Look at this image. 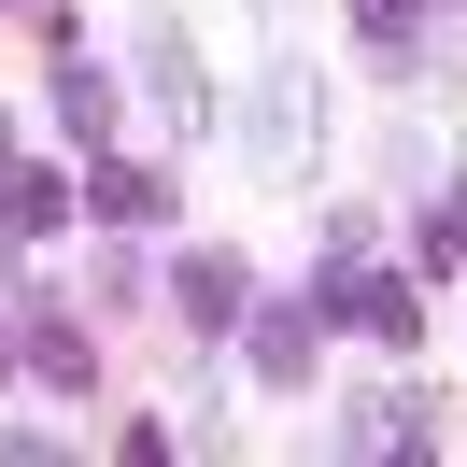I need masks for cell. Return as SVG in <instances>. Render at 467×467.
Instances as JSON below:
<instances>
[{"mask_svg":"<svg viewBox=\"0 0 467 467\" xmlns=\"http://www.w3.org/2000/svg\"><path fill=\"white\" fill-rule=\"evenodd\" d=\"M354 453H410V439H425V397H354Z\"/></svg>","mask_w":467,"mask_h":467,"instance_id":"6da1fadb","label":"cell"},{"mask_svg":"<svg viewBox=\"0 0 467 467\" xmlns=\"http://www.w3.org/2000/svg\"><path fill=\"white\" fill-rule=\"evenodd\" d=\"M29 368L57 382V397H86V382H99V340H86V326H43V340H29Z\"/></svg>","mask_w":467,"mask_h":467,"instance_id":"7a4b0ae2","label":"cell"},{"mask_svg":"<svg viewBox=\"0 0 467 467\" xmlns=\"http://www.w3.org/2000/svg\"><path fill=\"white\" fill-rule=\"evenodd\" d=\"M241 312V255H199L184 269V326H227Z\"/></svg>","mask_w":467,"mask_h":467,"instance_id":"3957f363","label":"cell"},{"mask_svg":"<svg viewBox=\"0 0 467 467\" xmlns=\"http://www.w3.org/2000/svg\"><path fill=\"white\" fill-rule=\"evenodd\" d=\"M99 213H114V227H156V213H171V184H156V171H99Z\"/></svg>","mask_w":467,"mask_h":467,"instance_id":"277c9868","label":"cell"},{"mask_svg":"<svg viewBox=\"0 0 467 467\" xmlns=\"http://www.w3.org/2000/svg\"><path fill=\"white\" fill-rule=\"evenodd\" d=\"M255 368H269V382L312 368V312H269V326H255Z\"/></svg>","mask_w":467,"mask_h":467,"instance_id":"5b68a950","label":"cell"},{"mask_svg":"<svg viewBox=\"0 0 467 467\" xmlns=\"http://www.w3.org/2000/svg\"><path fill=\"white\" fill-rule=\"evenodd\" d=\"M354 15H368V29H382V43H397V29H410V15H425V0H354Z\"/></svg>","mask_w":467,"mask_h":467,"instance_id":"8992f818","label":"cell"},{"mask_svg":"<svg viewBox=\"0 0 467 467\" xmlns=\"http://www.w3.org/2000/svg\"><path fill=\"white\" fill-rule=\"evenodd\" d=\"M0 354H15V340H0Z\"/></svg>","mask_w":467,"mask_h":467,"instance_id":"52a82bcc","label":"cell"}]
</instances>
